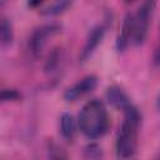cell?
I'll return each instance as SVG.
<instances>
[{"mask_svg": "<svg viewBox=\"0 0 160 160\" xmlns=\"http://www.w3.org/2000/svg\"><path fill=\"white\" fill-rule=\"evenodd\" d=\"M49 159L50 160H69L64 150L54 142H51L49 146Z\"/></svg>", "mask_w": 160, "mask_h": 160, "instance_id": "cell-13", "label": "cell"}, {"mask_svg": "<svg viewBox=\"0 0 160 160\" xmlns=\"http://www.w3.org/2000/svg\"><path fill=\"white\" fill-rule=\"evenodd\" d=\"M60 31H61V25H59V24H56V22L45 24V25L38 28V29L32 32V35H31V38H30V42H29V44H30L31 51H32L35 55L40 54L41 50H42V48H44V45L46 44L48 39H49L50 36H52V35L60 32Z\"/></svg>", "mask_w": 160, "mask_h": 160, "instance_id": "cell-4", "label": "cell"}, {"mask_svg": "<svg viewBox=\"0 0 160 160\" xmlns=\"http://www.w3.org/2000/svg\"><path fill=\"white\" fill-rule=\"evenodd\" d=\"M156 104H158V109L160 110V94H159V96H158V100H156Z\"/></svg>", "mask_w": 160, "mask_h": 160, "instance_id": "cell-16", "label": "cell"}, {"mask_svg": "<svg viewBox=\"0 0 160 160\" xmlns=\"http://www.w3.org/2000/svg\"><path fill=\"white\" fill-rule=\"evenodd\" d=\"M1 101H15L21 98V94L15 89H2L0 94Z\"/></svg>", "mask_w": 160, "mask_h": 160, "instance_id": "cell-14", "label": "cell"}, {"mask_svg": "<svg viewBox=\"0 0 160 160\" xmlns=\"http://www.w3.org/2000/svg\"><path fill=\"white\" fill-rule=\"evenodd\" d=\"M106 100L108 102L116 108V109H121V110H125L128 106L131 105V101L129 99V96L126 95V92L118 85H112V86H109L108 90H106Z\"/></svg>", "mask_w": 160, "mask_h": 160, "instance_id": "cell-8", "label": "cell"}, {"mask_svg": "<svg viewBox=\"0 0 160 160\" xmlns=\"http://www.w3.org/2000/svg\"><path fill=\"white\" fill-rule=\"evenodd\" d=\"M98 78L95 75H86L82 79H80L78 82H75L72 86L68 88L64 92V99L66 101H75L79 98L89 94L96 88Z\"/></svg>", "mask_w": 160, "mask_h": 160, "instance_id": "cell-5", "label": "cell"}, {"mask_svg": "<svg viewBox=\"0 0 160 160\" xmlns=\"http://www.w3.org/2000/svg\"><path fill=\"white\" fill-rule=\"evenodd\" d=\"M79 128L89 139H98L108 131L109 115L101 100H89L81 108L79 112Z\"/></svg>", "mask_w": 160, "mask_h": 160, "instance_id": "cell-2", "label": "cell"}, {"mask_svg": "<svg viewBox=\"0 0 160 160\" xmlns=\"http://www.w3.org/2000/svg\"><path fill=\"white\" fill-rule=\"evenodd\" d=\"M132 30H134V14L128 12L122 20L121 30L116 38V49L119 52L124 51L128 48L130 39H132Z\"/></svg>", "mask_w": 160, "mask_h": 160, "instance_id": "cell-7", "label": "cell"}, {"mask_svg": "<svg viewBox=\"0 0 160 160\" xmlns=\"http://www.w3.org/2000/svg\"><path fill=\"white\" fill-rule=\"evenodd\" d=\"M104 35H105V28H104V25L99 24V25H95L94 28H91V30L88 34L86 41H85V44H84V46H82V49L80 51V55H79V60L81 62L82 61H86L91 56V54L95 51V49L102 41Z\"/></svg>", "mask_w": 160, "mask_h": 160, "instance_id": "cell-6", "label": "cell"}, {"mask_svg": "<svg viewBox=\"0 0 160 160\" xmlns=\"http://www.w3.org/2000/svg\"><path fill=\"white\" fill-rule=\"evenodd\" d=\"M154 62L156 65H160V46H158L154 52Z\"/></svg>", "mask_w": 160, "mask_h": 160, "instance_id": "cell-15", "label": "cell"}, {"mask_svg": "<svg viewBox=\"0 0 160 160\" xmlns=\"http://www.w3.org/2000/svg\"><path fill=\"white\" fill-rule=\"evenodd\" d=\"M141 124V114L132 104L124 110V120L116 136V154L121 159L131 158L138 146V132Z\"/></svg>", "mask_w": 160, "mask_h": 160, "instance_id": "cell-1", "label": "cell"}, {"mask_svg": "<svg viewBox=\"0 0 160 160\" xmlns=\"http://www.w3.org/2000/svg\"><path fill=\"white\" fill-rule=\"evenodd\" d=\"M158 160H160V158H159V159H158Z\"/></svg>", "mask_w": 160, "mask_h": 160, "instance_id": "cell-17", "label": "cell"}, {"mask_svg": "<svg viewBox=\"0 0 160 160\" xmlns=\"http://www.w3.org/2000/svg\"><path fill=\"white\" fill-rule=\"evenodd\" d=\"M85 158L86 160H100L101 159V148L96 144H90L85 148Z\"/></svg>", "mask_w": 160, "mask_h": 160, "instance_id": "cell-12", "label": "cell"}, {"mask_svg": "<svg viewBox=\"0 0 160 160\" xmlns=\"http://www.w3.org/2000/svg\"><path fill=\"white\" fill-rule=\"evenodd\" d=\"M14 32H12V25L9 19L2 18L0 22V39H1V45L4 48L9 46L12 42Z\"/></svg>", "mask_w": 160, "mask_h": 160, "instance_id": "cell-11", "label": "cell"}, {"mask_svg": "<svg viewBox=\"0 0 160 160\" xmlns=\"http://www.w3.org/2000/svg\"><path fill=\"white\" fill-rule=\"evenodd\" d=\"M71 1L69 0H59V1H54L51 4H49L48 6L42 8L40 10V14L41 15H45V16H54V15H59L61 12H64L66 9H69L71 6Z\"/></svg>", "mask_w": 160, "mask_h": 160, "instance_id": "cell-10", "label": "cell"}, {"mask_svg": "<svg viewBox=\"0 0 160 160\" xmlns=\"http://www.w3.org/2000/svg\"><path fill=\"white\" fill-rule=\"evenodd\" d=\"M75 120L71 114L64 112L60 118V132L64 139L71 140L75 134Z\"/></svg>", "mask_w": 160, "mask_h": 160, "instance_id": "cell-9", "label": "cell"}, {"mask_svg": "<svg viewBox=\"0 0 160 160\" xmlns=\"http://www.w3.org/2000/svg\"><path fill=\"white\" fill-rule=\"evenodd\" d=\"M154 6H155V2L145 1L138 8L136 12L134 14L132 41L135 45H141L148 36L149 22H150V18H151Z\"/></svg>", "mask_w": 160, "mask_h": 160, "instance_id": "cell-3", "label": "cell"}]
</instances>
